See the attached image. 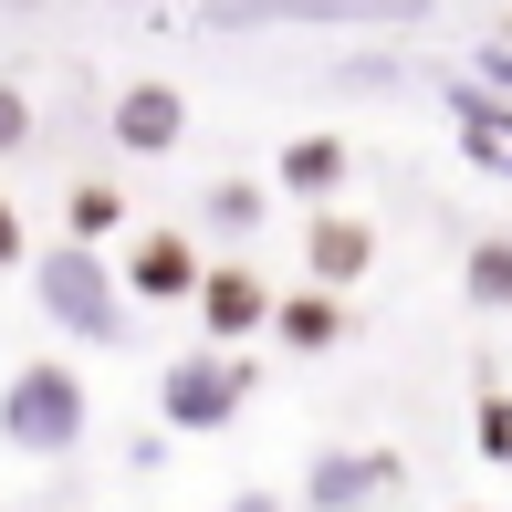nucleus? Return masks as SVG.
Masks as SVG:
<instances>
[{"instance_id":"obj_1","label":"nucleus","mask_w":512,"mask_h":512,"mask_svg":"<svg viewBox=\"0 0 512 512\" xmlns=\"http://www.w3.org/2000/svg\"><path fill=\"white\" fill-rule=\"evenodd\" d=\"M84 429H95V398H84V377L63 356H32L0 377V450L63 460V450H84Z\"/></svg>"},{"instance_id":"obj_2","label":"nucleus","mask_w":512,"mask_h":512,"mask_svg":"<svg viewBox=\"0 0 512 512\" xmlns=\"http://www.w3.org/2000/svg\"><path fill=\"white\" fill-rule=\"evenodd\" d=\"M21 272H32L42 314H53L74 345H126V283H115V262H105V251L63 241V251H32Z\"/></svg>"},{"instance_id":"obj_3","label":"nucleus","mask_w":512,"mask_h":512,"mask_svg":"<svg viewBox=\"0 0 512 512\" xmlns=\"http://www.w3.org/2000/svg\"><path fill=\"white\" fill-rule=\"evenodd\" d=\"M251 387H262V377H251L241 345H189V356L157 366V418H168L178 439H220L230 418L251 408Z\"/></svg>"},{"instance_id":"obj_4","label":"nucleus","mask_w":512,"mask_h":512,"mask_svg":"<svg viewBox=\"0 0 512 512\" xmlns=\"http://www.w3.org/2000/svg\"><path fill=\"white\" fill-rule=\"evenodd\" d=\"M408 492V460L398 450H356V439H324V450L304 460V512H387Z\"/></svg>"},{"instance_id":"obj_5","label":"nucleus","mask_w":512,"mask_h":512,"mask_svg":"<svg viewBox=\"0 0 512 512\" xmlns=\"http://www.w3.org/2000/svg\"><path fill=\"white\" fill-rule=\"evenodd\" d=\"M199 272H209V262H199L189 230H136L126 262H115V283H126V304H189Z\"/></svg>"},{"instance_id":"obj_6","label":"nucleus","mask_w":512,"mask_h":512,"mask_svg":"<svg viewBox=\"0 0 512 512\" xmlns=\"http://www.w3.org/2000/svg\"><path fill=\"white\" fill-rule=\"evenodd\" d=\"M105 126H115L126 157H178V136H189V95H178L168 74H136L126 95L105 105Z\"/></svg>"},{"instance_id":"obj_7","label":"nucleus","mask_w":512,"mask_h":512,"mask_svg":"<svg viewBox=\"0 0 512 512\" xmlns=\"http://www.w3.org/2000/svg\"><path fill=\"white\" fill-rule=\"evenodd\" d=\"M189 304H199V335H209V345H251V335L272 324V283H262L251 262H209Z\"/></svg>"},{"instance_id":"obj_8","label":"nucleus","mask_w":512,"mask_h":512,"mask_svg":"<svg viewBox=\"0 0 512 512\" xmlns=\"http://www.w3.org/2000/svg\"><path fill=\"white\" fill-rule=\"evenodd\" d=\"M366 272H377V220H356V209H314V230H304V283H314V293H356Z\"/></svg>"},{"instance_id":"obj_9","label":"nucleus","mask_w":512,"mask_h":512,"mask_svg":"<svg viewBox=\"0 0 512 512\" xmlns=\"http://www.w3.org/2000/svg\"><path fill=\"white\" fill-rule=\"evenodd\" d=\"M345 178H356V147H345V136H283V157H272V189L283 199H304V209H335V189Z\"/></svg>"},{"instance_id":"obj_10","label":"nucleus","mask_w":512,"mask_h":512,"mask_svg":"<svg viewBox=\"0 0 512 512\" xmlns=\"http://www.w3.org/2000/svg\"><path fill=\"white\" fill-rule=\"evenodd\" d=\"M272 345H293V356H335L345 335H356V314H345V293H272V324H262Z\"/></svg>"},{"instance_id":"obj_11","label":"nucleus","mask_w":512,"mask_h":512,"mask_svg":"<svg viewBox=\"0 0 512 512\" xmlns=\"http://www.w3.org/2000/svg\"><path fill=\"white\" fill-rule=\"evenodd\" d=\"M262 209H272V189H262V178H209V189H199V230L241 251L251 230H262Z\"/></svg>"},{"instance_id":"obj_12","label":"nucleus","mask_w":512,"mask_h":512,"mask_svg":"<svg viewBox=\"0 0 512 512\" xmlns=\"http://www.w3.org/2000/svg\"><path fill=\"white\" fill-rule=\"evenodd\" d=\"M63 230H74L84 251H105L115 230H126V189H115V178H74V189H63Z\"/></svg>"},{"instance_id":"obj_13","label":"nucleus","mask_w":512,"mask_h":512,"mask_svg":"<svg viewBox=\"0 0 512 512\" xmlns=\"http://www.w3.org/2000/svg\"><path fill=\"white\" fill-rule=\"evenodd\" d=\"M460 304L471 314H512V241H471V262H460Z\"/></svg>"},{"instance_id":"obj_14","label":"nucleus","mask_w":512,"mask_h":512,"mask_svg":"<svg viewBox=\"0 0 512 512\" xmlns=\"http://www.w3.org/2000/svg\"><path fill=\"white\" fill-rule=\"evenodd\" d=\"M471 450L492 460V471H512V398L492 387V398H481V418H471Z\"/></svg>"},{"instance_id":"obj_15","label":"nucleus","mask_w":512,"mask_h":512,"mask_svg":"<svg viewBox=\"0 0 512 512\" xmlns=\"http://www.w3.org/2000/svg\"><path fill=\"white\" fill-rule=\"evenodd\" d=\"M42 136V115H32V95H21V84H0V168H11L21 147H32Z\"/></svg>"},{"instance_id":"obj_16","label":"nucleus","mask_w":512,"mask_h":512,"mask_svg":"<svg viewBox=\"0 0 512 512\" xmlns=\"http://www.w3.org/2000/svg\"><path fill=\"white\" fill-rule=\"evenodd\" d=\"M21 262H32V220H21L11 189H0V272H21Z\"/></svg>"},{"instance_id":"obj_17","label":"nucleus","mask_w":512,"mask_h":512,"mask_svg":"<svg viewBox=\"0 0 512 512\" xmlns=\"http://www.w3.org/2000/svg\"><path fill=\"white\" fill-rule=\"evenodd\" d=\"M481 84H512V42H481Z\"/></svg>"},{"instance_id":"obj_18","label":"nucleus","mask_w":512,"mask_h":512,"mask_svg":"<svg viewBox=\"0 0 512 512\" xmlns=\"http://www.w3.org/2000/svg\"><path fill=\"white\" fill-rule=\"evenodd\" d=\"M230 512H293L283 492H262V481H251V492H230Z\"/></svg>"}]
</instances>
